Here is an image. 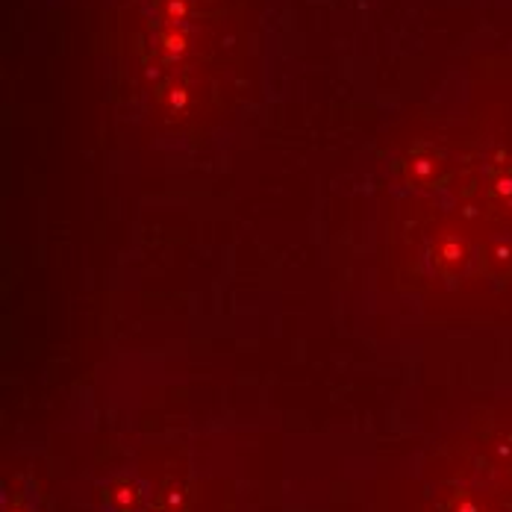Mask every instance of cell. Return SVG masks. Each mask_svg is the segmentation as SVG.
Masks as SVG:
<instances>
[{
    "label": "cell",
    "mask_w": 512,
    "mask_h": 512,
    "mask_svg": "<svg viewBox=\"0 0 512 512\" xmlns=\"http://www.w3.org/2000/svg\"><path fill=\"white\" fill-rule=\"evenodd\" d=\"M148 498H151L148 486L130 477H118L101 489L103 510L109 512H142L148 507Z\"/></svg>",
    "instance_id": "6da1fadb"
},
{
    "label": "cell",
    "mask_w": 512,
    "mask_h": 512,
    "mask_svg": "<svg viewBox=\"0 0 512 512\" xmlns=\"http://www.w3.org/2000/svg\"><path fill=\"white\" fill-rule=\"evenodd\" d=\"M148 512H168V510H162L159 504H151V507H148Z\"/></svg>",
    "instance_id": "7a4b0ae2"
}]
</instances>
